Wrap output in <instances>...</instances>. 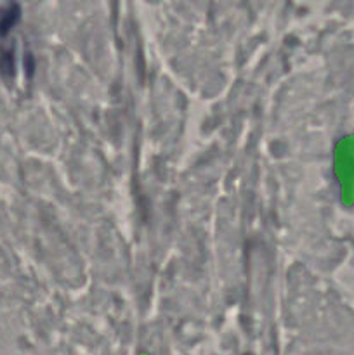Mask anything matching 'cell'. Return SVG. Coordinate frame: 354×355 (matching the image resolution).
I'll list each match as a JSON object with an SVG mask.
<instances>
[{
  "label": "cell",
  "instance_id": "obj_2",
  "mask_svg": "<svg viewBox=\"0 0 354 355\" xmlns=\"http://www.w3.org/2000/svg\"><path fill=\"white\" fill-rule=\"evenodd\" d=\"M14 47L10 44L3 42L0 45V75L2 76H12L14 68H16V59H14Z\"/></svg>",
  "mask_w": 354,
  "mask_h": 355
},
{
  "label": "cell",
  "instance_id": "obj_1",
  "mask_svg": "<svg viewBox=\"0 0 354 355\" xmlns=\"http://www.w3.org/2000/svg\"><path fill=\"white\" fill-rule=\"evenodd\" d=\"M17 19H19V7L16 3L0 7V40H6Z\"/></svg>",
  "mask_w": 354,
  "mask_h": 355
}]
</instances>
